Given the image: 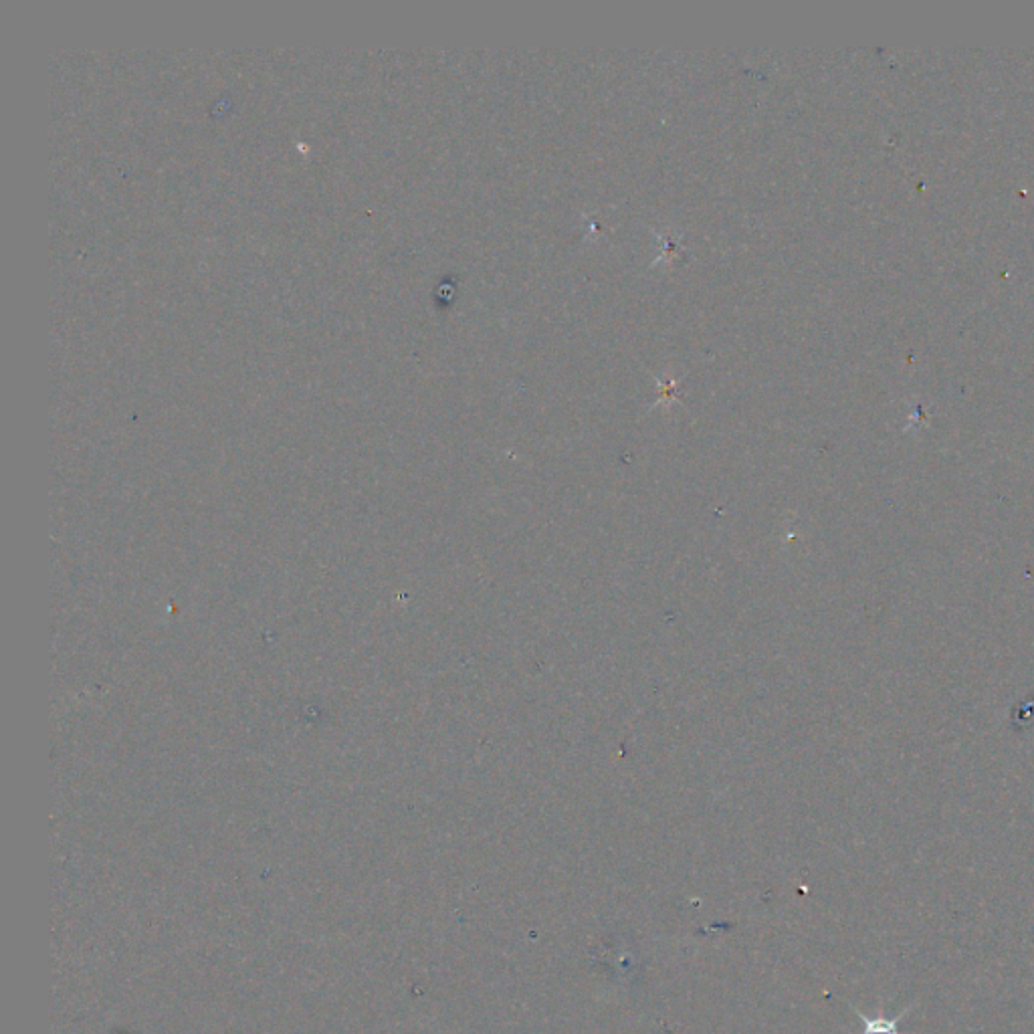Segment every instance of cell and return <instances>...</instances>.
I'll use <instances>...</instances> for the list:
<instances>
[{
	"label": "cell",
	"mask_w": 1034,
	"mask_h": 1034,
	"mask_svg": "<svg viewBox=\"0 0 1034 1034\" xmlns=\"http://www.w3.org/2000/svg\"><path fill=\"white\" fill-rule=\"evenodd\" d=\"M915 1006L917 1004H911V1006L899 1010L897 1016H885L883 1008H879V1012L875 1016H869V1014L861 1012L855 1006H851V1008H853V1012L859 1016V1020L863 1024V1034H901L899 1032V1024Z\"/></svg>",
	"instance_id": "1"
}]
</instances>
